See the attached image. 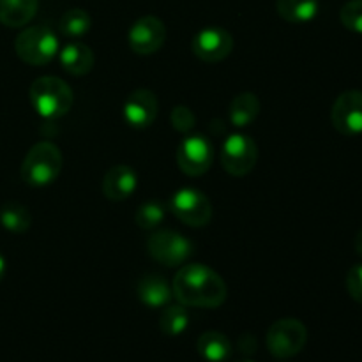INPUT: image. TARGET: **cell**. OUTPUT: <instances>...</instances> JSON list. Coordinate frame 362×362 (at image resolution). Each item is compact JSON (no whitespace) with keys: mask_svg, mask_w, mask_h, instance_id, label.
<instances>
[{"mask_svg":"<svg viewBox=\"0 0 362 362\" xmlns=\"http://www.w3.org/2000/svg\"><path fill=\"white\" fill-rule=\"evenodd\" d=\"M173 297L184 306L219 308L226 300V283L214 269L204 264L182 265L172 283Z\"/></svg>","mask_w":362,"mask_h":362,"instance_id":"cell-1","label":"cell"},{"mask_svg":"<svg viewBox=\"0 0 362 362\" xmlns=\"http://www.w3.org/2000/svg\"><path fill=\"white\" fill-rule=\"evenodd\" d=\"M32 106L42 119L57 120L73 108V88L57 76H39L28 90Z\"/></svg>","mask_w":362,"mask_h":362,"instance_id":"cell-2","label":"cell"},{"mask_svg":"<svg viewBox=\"0 0 362 362\" xmlns=\"http://www.w3.org/2000/svg\"><path fill=\"white\" fill-rule=\"evenodd\" d=\"M64 166V156L53 141H39L21 163V179L34 187L55 182Z\"/></svg>","mask_w":362,"mask_h":362,"instance_id":"cell-3","label":"cell"},{"mask_svg":"<svg viewBox=\"0 0 362 362\" xmlns=\"http://www.w3.org/2000/svg\"><path fill=\"white\" fill-rule=\"evenodd\" d=\"M14 49L28 66H46L59 53V39L46 25H34L20 32L14 41Z\"/></svg>","mask_w":362,"mask_h":362,"instance_id":"cell-4","label":"cell"},{"mask_svg":"<svg viewBox=\"0 0 362 362\" xmlns=\"http://www.w3.org/2000/svg\"><path fill=\"white\" fill-rule=\"evenodd\" d=\"M147 251L158 264L180 267L193 255V243L175 230H158L147 239Z\"/></svg>","mask_w":362,"mask_h":362,"instance_id":"cell-5","label":"cell"},{"mask_svg":"<svg viewBox=\"0 0 362 362\" xmlns=\"http://www.w3.org/2000/svg\"><path fill=\"white\" fill-rule=\"evenodd\" d=\"M170 211L187 226L202 228L212 219V204L197 187H180L168 202Z\"/></svg>","mask_w":362,"mask_h":362,"instance_id":"cell-6","label":"cell"},{"mask_svg":"<svg viewBox=\"0 0 362 362\" xmlns=\"http://www.w3.org/2000/svg\"><path fill=\"white\" fill-rule=\"evenodd\" d=\"M267 349L276 359L297 356L308 341V329L297 318H281L267 331Z\"/></svg>","mask_w":362,"mask_h":362,"instance_id":"cell-7","label":"cell"},{"mask_svg":"<svg viewBox=\"0 0 362 362\" xmlns=\"http://www.w3.org/2000/svg\"><path fill=\"white\" fill-rule=\"evenodd\" d=\"M258 161V147L247 134H230L221 147V165L226 173L244 177L253 172Z\"/></svg>","mask_w":362,"mask_h":362,"instance_id":"cell-8","label":"cell"},{"mask_svg":"<svg viewBox=\"0 0 362 362\" xmlns=\"http://www.w3.org/2000/svg\"><path fill=\"white\" fill-rule=\"evenodd\" d=\"M214 148L204 134H189L177 148V165L180 172L189 177H200L211 170Z\"/></svg>","mask_w":362,"mask_h":362,"instance_id":"cell-9","label":"cell"},{"mask_svg":"<svg viewBox=\"0 0 362 362\" xmlns=\"http://www.w3.org/2000/svg\"><path fill=\"white\" fill-rule=\"evenodd\" d=\"M191 49L202 62L218 64L232 53L233 35L221 27L202 28L193 35Z\"/></svg>","mask_w":362,"mask_h":362,"instance_id":"cell-10","label":"cell"},{"mask_svg":"<svg viewBox=\"0 0 362 362\" xmlns=\"http://www.w3.org/2000/svg\"><path fill=\"white\" fill-rule=\"evenodd\" d=\"M332 126L343 136L362 134V92L346 90L338 95L331 110Z\"/></svg>","mask_w":362,"mask_h":362,"instance_id":"cell-11","label":"cell"},{"mask_svg":"<svg viewBox=\"0 0 362 362\" xmlns=\"http://www.w3.org/2000/svg\"><path fill=\"white\" fill-rule=\"evenodd\" d=\"M166 41V27L158 16H144L134 21L127 34L129 48L136 55H154Z\"/></svg>","mask_w":362,"mask_h":362,"instance_id":"cell-12","label":"cell"},{"mask_svg":"<svg viewBox=\"0 0 362 362\" xmlns=\"http://www.w3.org/2000/svg\"><path fill=\"white\" fill-rule=\"evenodd\" d=\"M159 113L158 98L148 88H138L126 98L122 106V117L134 129H147L156 122Z\"/></svg>","mask_w":362,"mask_h":362,"instance_id":"cell-13","label":"cell"},{"mask_svg":"<svg viewBox=\"0 0 362 362\" xmlns=\"http://www.w3.org/2000/svg\"><path fill=\"white\" fill-rule=\"evenodd\" d=\"M138 187V175L129 165H115L103 179V193L108 200L122 202L133 197Z\"/></svg>","mask_w":362,"mask_h":362,"instance_id":"cell-14","label":"cell"},{"mask_svg":"<svg viewBox=\"0 0 362 362\" xmlns=\"http://www.w3.org/2000/svg\"><path fill=\"white\" fill-rule=\"evenodd\" d=\"M60 66L73 76H85L95 64V55L88 45L81 41H71L59 52Z\"/></svg>","mask_w":362,"mask_h":362,"instance_id":"cell-15","label":"cell"},{"mask_svg":"<svg viewBox=\"0 0 362 362\" xmlns=\"http://www.w3.org/2000/svg\"><path fill=\"white\" fill-rule=\"evenodd\" d=\"M136 296L147 308H165L172 300L173 290L161 274H147L138 283Z\"/></svg>","mask_w":362,"mask_h":362,"instance_id":"cell-16","label":"cell"},{"mask_svg":"<svg viewBox=\"0 0 362 362\" xmlns=\"http://www.w3.org/2000/svg\"><path fill=\"white\" fill-rule=\"evenodd\" d=\"M39 0H0V23L11 28L25 27L34 20Z\"/></svg>","mask_w":362,"mask_h":362,"instance_id":"cell-17","label":"cell"},{"mask_svg":"<svg viewBox=\"0 0 362 362\" xmlns=\"http://www.w3.org/2000/svg\"><path fill=\"white\" fill-rule=\"evenodd\" d=\"M276 11L288 23L303 25L317 18L320 4L318 0H276Z\"/></svg>","mask_w":362,"mask_h":362,"instance_id":"cell-18","label":"cell"},{"mask_svg":"<svg viewBox=\"0 0 362 362\" xmlns=\"http://www.w3.org/2000/svg\"><path fill=\"white\" fill-rule=\"evenodd\" d=\"M198 354L207 362H225L232 357V343L223 332L207 331L198 338Z\"/></svg>","mask_w":362,"mask_h":362,"instance_id":"cell-19","label":"cell"},{"mask_svg":"<svg viewBox=\"0 0 362 362\" xmlns=\"http://www.w3.org/2000/svg\"><path fill=\"white\" fill-rule=\"evenodd\" d=\"M258 113H260V99L253 92H243V94L235 95L230 105V122L235 127H247L257 120Z\"/></svg>","mask_w":362,"mask_h":362,"instance_id":"cell-20","label":"cell"},{"mask_svg":"<svg viewBox=\"0 0 362 362\" xmlns=\"http://www.w3.org/2000/svg\"><path fill=\"white\" fill-rule=\"evenodd\" d=\"M0 225L11 233H25L32 225L30 211L20 202H6L0 207Z\"/></svg>","mask_w":362,"mask_h":362,"instance_id":"cell-21","label":"cell"},{"mask_svg":"<svg viewBox=\"0 0 362 362\" xmlns=\"http://www.w3.org/2000/svg\"><path fill=\"white\" fill-rule=\"evenodd\" d=\"M59 28L66 37L80 39L92 28V18L85 9L74 7V9L66 11L59 21Z\"/></svg>","mask_w":362,"mask_h":362,"instance_id":"cell-22","label":"cell"},{"mask_svg":"<svg viewBox=\"0 0 362 362\" xmlns=\"http://www.w3.org/2000/svg\"><path fill=\"white\" fill-rule=\"evenodd\" d=\"M187 325H189V313L184 304H172V306L165 308L161 318H159V327L161 332L166 336H180L186 332Z\"/></svg>","mask_w":362,"mask_h":362,"instance_id":"cell-23","label":"cell"},{"mask_svg":"<svg viewBox=\"0 0 362 362\" xmlns=\"http://www.w3.org/2000/svg\"><path fill=\"white\" fill-rule=\"evenodd\" d=\"M165 216V205L159 204V202H145V204L138 209L136 216H134V221H136V225L140 226L141 230H154L161 225Z\"/></svg>","mask_w":362,"mask_h":362,"instance_id":"cell-24","label":"cell"},{"mask_svg":"<svg viewBox=\"0 0 362 362\" xmlns=\"http://www.w3.org/2000/svg\"><path fill=\"white\" fill-rule=\"evenodd\" d=\"M343 27L356 34H362V0H350L339 11Z\"/></svg>","mask_w":362,"mask_h":362,"instance_id":"cell-25","label":"cell"},{"mask_svg":"<svg viewBox=\"0 0 362 362\" xmlns=\"http://www.w3.org/2000/svg\"><path fill=\"white\" fill-rule=\"evenodd\" d=\"M170 122H172L173 129L179 131V133L187 134L193 129L194 124H197V117L191 112V108H187V106L184 105H177L175 108L172 110V113H170Z\"/></svg>","mask_w":362,"mask_h":362,"instance_id":"cell-26","label":"cell"},{"mask_svg":"<svg viewBox=\"0 0 362 362\" xmlns=\"http://www.w3.org/2000/svg\"><path fill=\"white\" fill-rule=\"evenodd\" d=\"M346 290L356 303L362 304V264L354 265L346 274Z\"/></svg>","mask_w":362,"mask_h":362,"instance_id":"cell-27","label":"cell"},{"mask_svg":"<svg viewBox=\"0 0 362 362\" xmlns=\"http://www.w3.org/2000/svg\"><path fill=\"white\" fill-rule=\"evenodd\" d=\"M354 246H356V253L362 258V228L359 230V232H357L356 243H354Z\"/></svg>","mask_w":362,"mask_h":362,"instance_id":"cell-28","label":"cell"},{"mask_svg":"<svg viewBox=\"0 0 362 362\" xmlns=\"http://www.w3.org/2000/svg\"><path fill=\"white\" fill-rule=\"evenodd\" d=\"M6 271H7V264H6V258L0 255V283H2L4 276H6Z\"/></svg>","mask_w":362,"mask_h":362,"instance_id":"cell-29","label":"cell"},{"mask_svg":"<svg viewBox=\"0 0 362 362\" xmlns=\"http://www.w3.org/2000/svg\"><path fill=\"white\" fill-rule=\"evenodd\" d=\"M237 362H255V361H250V359H243V361H237Z\"/></svg>","mask_w":362,"mask_h":362,"instance_id":"cell-30","label":"cell"}]
</instances>
